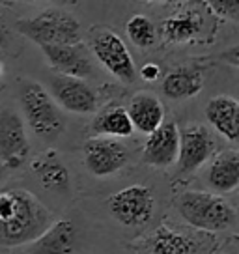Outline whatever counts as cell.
<instances>
[{"label": "cell", "mask_w": 239, "mask_h": 254, "mask_svg": "<svg viewBox=\"0 0 239 254\" xmlns=\"http://www.w3.org/2000/svg\"><path fill=\"white\" fill-rule=\"evenodd\" d=\"M53 213L30 190L9 187L0 190V245H30L53 224Z\"/></svg>", "instance_id": "1"}, {"label": "cell", "mask_w": 239, "mask_h": 254, "mask_svg": "<svg viewBox=\"0 0 239 254\" xmlns=\"http://www.w3.org/2000/svg\"><path fill=\"white\" fill-rule=\"evenodd\" d=\"M176 209L192 230L223 232L234 228L238 213L228 200L207 190H185L176 196Z\"/></svg>", "instance_id": "2"}, {"label": "cell", "mask_w": 239, "mask_h": 254, "mask_svg": "<svg viewBox=\"0 0 239 254\" xmlns=\"http://www.w3.org/2000/svg\"><path fill=\"white\" fill-rule=\"evenodd\" d=\"M15 30L30 41L43 45H75L80 43V23L64 9L49 8L36 17L19 19Z\"/></svg>", "instance_id": "3"}, {"label": "cell", "mask_w": 239, "mask_h": 254, "mask_svg": "<svg viewBox=\"0 0 239 254\" xmlns=\"http://www.w3.org/2000/svg\"><path fill=\"white\" fill-rule=\"evenodd\" d=\"M19 105L32 131L53 140L65 129L64 114L45 88L36 80H24L19 88Z\"/></svg>", "instance_id": "4"}, {"label": "cell", "mask_w": 239, "mask_h": 254, "mask_svg": "<svg viewBox=\"0 0 239 254\" xmlns=\"http://www.w3.org/2000/svg\"><path fill=\"white\" fill-rule=\"evenodd\" d=\"M215 239L211 234L178 228L161 222L144 243V254H204L207 243Z\"/></svg>", "instance_id": "5"}, {"label": "cell", "mask_w": 239, "mask_h": 254, "mask_svg": "<svg viewBox=\"0 0 239 254\" xmlns=\"http://www.w3.org/2000/svg\"><path fill=\"white\" fill-rule=\"evenodd\" d=\"M92 53L107 71L121 82H133L136 75L133 56L118 34L109 28H96L90 38Z\"/></svg>", "instance_id": "6"}, {"label": "cell", "mask_w": 239, "mask_h": 254, "mask_svg": "<svg viewBox=\"0 0 239 254\" xmlns=\"http://www.w3.org/2000/svg\"><path fill=\"white\" fill-rule=\"evenodd\" d=\"M155 209L153 192L144 185H131L109 198V211L123 226H144Z\"/></svg>", "instance_id": "7"}, {"label": "cell", "mask_w": 239, "mask_h": 254, "mask_svg": "<svg viewBox=\"0 0 239 254\" xmlns=\"http://www.w3.org/2000/svg\"><path fill=\"white\" fill-rule=\"evenodd\" d=\"M82 155H84V165L88 172L96 178L116 174L129 161L127 148L120 140L105 138V136L88 138L82 148Z\"/></svg>", "instance_id": "8"}, {"label": "cell", "mask_w": 239, "mask_h": 254, "mask_svg": "<svg viewBox=\"0 0 239 254\" xmlns=\"http://www.w3.org/2000/svg\"><path fill=\"white\" fill-rule=\"evenodd\" d=\"M30 153L23 118L11 109L0 112V163L4 167L19 168Z\"/></svg>", "instance_id": "9"}, {"label": "cell", "mask_w": 239, "mask_h": 254, "mask_svg": "<svg viewBox=\"0 0 239 254\" xmlns=\"http://www.w3.org/2000/svg\"><path fill=\"white\" fill-rule=\"evenodd\" d=\"M51 97L58 107L75 114H90L97 109L96 90L86 80L55 75L51 79Z\"/></svg>", "instance_id": "10"}, {"label": "cell", "mask_w": 239, "mask_h": 254, "mask_svg": "<svg viewBox=\"0 0 239 254\" xmlns=\"http://www.w3.org/2000/svg\"><path fill=\"white\" fill-rule=\"evenodd\" d=\"M215 151L213 136L209 135L204 126L191 124L179 131V153H178V165L183 174L198 170L206 165L209 157Z\"/></svg>", "instance_id": "11"}, {"label": "cell", "mask_w": 239, "mask_h": 254, "mask_svg": "<svg viewBox=\"0 0 239 254\" xmlns=\"http://www.w3.org/2000/svg\"><path fill=\"white\" fill-rule=\"evenodd\" d=\"M179 153V127L176 122H163L144 144L142 159L155 168H168L178 163Z\"/></svg>", "instance_id": "12"}, {"label": "cell", "mask_w": 239, "mask_h": 254, "mask_svg": "<svg viewBox=\"0 0 239 254\" xmlns=\"http://www.w3.org/2000/svg\"><path fill=\"white\" fill-rule=\"evenodd\" d=\"M41 53L58 75L84 80L92 75V62L82 43L75 45H43Z\"/></svg>", "instance_id": "13"}, {"label": "cell", "mask_w": 239, "mask_h": 254, "mask_svg": "<svg viewBox=\"0 0 239 254\" xmlns=\"http://www.w3.org/2000/svg\"><path fill=\"white\" fill-rule=\"evenodd\" d=\"M77 228L69 219L56 221L28 245L24 254H75Z\"/></svg>", "instance_id": "14"}, {"label": "cell", "mask_w": 239, "mask_h": 254, "mask_svg": "<svg viewBox=\"0 0 239 254\" xmlns=\"http://www.w3.org/2000/svg\"><path fill=\"white\" fill-rule=\"evenodd\" d=\"M125 111L133 124V129H138L144 135L153 133L165 122V109L157 99V95H153L152 92L142 90L135 94Z\"/></svg>", "instance_id": "15"}, {"label": "cell", "mask_w": 239, "mask_h": 254, "mask_svg": "<svg viewBox=\"0 0 239 254\" xmlns=\"http://www.w3.org/2000/svg\"><path fill=\"white\" fill-rule=\"evenodd\" d=\"M206 118L217 131L236 142L239 136V103L230 95H217L206 105Z\"/></svg>", "instance_id": "16"}, {"label": "cell", "mask_w": 239, "mask_h": 254, "mask_svg": "<svg viewBox=\"0 0 239 254\" xmlns=\"http://www.w3.org/2000/svg\"><path fill=\"white\" fill-rule=\"evenodd\" d=\"M207 183L217 192H232L239 185V151L230 148L217 153L207 168Z\"/></svg>", "instance_id": "17"}, {"label": "cell", "mask_w": 239, "mask_h": 254, "mask_svg": "<svg viewBox=\"0 0 239 254\" xmlns=\"http://www.w3.org/2000/svg\"><path fill=\"white\" fill-rule=\"evenodd\" d=\"M30 167L34 176L40 180L45 189L58 190V192L69 189V172L65 168L64 161L58 155V151H41L38 157L32 159Z\"/></svg>", "instance_id": "18"}, {"label": "cell", "mask_w": 239, "mask_h": 254, "mask_svg": "<svg viewBox=\"0 0 239 254\" xmlns=\"http://www.w3.org/2000/svg\"><path fill=\"white\" fill-rule=\"evenodd\" d=\"M202 88H204V75L198 67H192V65L172 69L163 80V92L168 99H174V101L194 97L200 94Z\"/></svg>", "instance_id": "19"}, {"label": "cell", "mask_w": 239, "mask_h": 254, "mask_svg": "<svg viewBox=\"0 0 239 254\" xmlns=\"http://www.w3.org/2000/svg\"><path fill=\"white\" fill-rule=\"evenodd\" d=\"M204 28V17L196 9H189L165 19L161 23L163 40L168 43H191Z\"/></svg>", "instance_id": "20"}, {"label": "cell", "mask_w": 239, "mask_h": 254, "mask_svg": "<svg viewBox=\"0 0 239 254\" xmlns=\"http://www.w3.org/2000/svg\"><path fill=\"white\" fill-rule=\"evenodd\" d=\"M92 131L99 136L105 138H125V136L133 135V124L127 116L125 107L120 105H111L105 107L103 111L97 114L94 122H92Z\"/></svg>", "instance_id": "21"}, {"label": "cell", "mask_w": 239, "mask_h": 254, "mask_svg": "<svg viewBox=\"0 0 239 254\" xmlns=\"http://www.w3.org/2000/svg\"><path fill=\"white\" fill-rule=\"evenodd\" d=\"M125 34L138 49H150L157 40L155 24L144 15H133L125 24Z\"/></svg>", "instance_id": "22"}, {"label": "cell", "mask_w": 239, "mask_h": 254, "mask_svg": "<svg viewBox=\"0 0 239 254\" xmlns=\"http://www.w3.org/2000/svg\"><path fill=\"white\" fill-rule=\"evenodd\" d=\"M207 8L224 19L238 21L239 17V2L236 0H211V2H207Z\"/></svg>", "instance_id": "23"}, {"label": "cell", "mask_w": 239, "mask_h": 254, "mask_svg": "<svg viewBox=\"0 0 239 254\" xmlns=\"http://www.w3.org/2000/svg\"><path fill=\"white\" fill-rule=\"evenodd\" d=\"M140 77H142L144 80H148V82H153V80H157L161 77V67L157 65V64L153 62H148L144 64L142 67H140Z\"/></svg>", "instance_id": "24"}, {"label": "cell", "mask_w": 239, "mask_h": 254, "mask_svg": "<svg viewBox=\"0 0 239 254\" xmlns=\"http://www.w3.org/2000/svg\"><path fill=\"white\" fill-rule=\"evenodd\" d=\"M11 43H13L11 30H9L8 23L4 21V17H0V49H9Z\"/></svg>", "instance_id": "25"}, {"label": "cell", "mask_w": 239, "mask_h": 254, "mask_svg": "<svg viewBox=\"0 0 239 254\" xmlns=\"http://www.w3.org/2000/svg\"><path fill=\"white\" fill-rule=\"evenodd\" d=\"M224 60H228L230 62V65H234V67H238L239 65V60H238V47H232L228 53H224L223 56Z\"/></svg>", "instance_id": "26"}, {"label": "cell", "mask_w": 239, "mask_h": 254, "mask_svg": "<svg viewBox=\"0 0 239 254\" xmlns=\"http://www.w3.org/2000/svg\"><path fill=\"white\" fill-rule=\"evenodd\" d=\"M6 172H8V168H6L4 165H2V163H0V180H2L4 176H6Z\"/></svg>", "instance_id": "27"}, {"label": "cell", "mask_w": 239, "mask_h": 254, "mask_svg": "<svg viewBox=\"0 0 239 254\" xmlns=\"http://www.w3.org/2000/svg\"><path fill=\"white\" fill-rule=\"evenodd\" d=\"M223 254H238V251H236V247L232 245V247H230V251H224Z\"/></svg>", "instance_id": "28"}, {"label": "cell", "mask_w": 239, "mask_h": 254, "mask_svg": "<svg viewBox=\"0 0 239 254\" xmlns=\"http://www.w3.org/2000/svg\"><path fill=\"white\" fill-rule=\"evenodd\" d=\"M2 71H4V69H2V62H0V77H2Z\"/></svg>", "instance_id": "29"}]
</instances>
